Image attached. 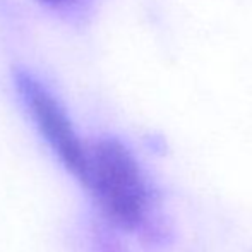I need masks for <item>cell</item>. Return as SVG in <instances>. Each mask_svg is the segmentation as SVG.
<instances>
[{"mask_svg": "<svg viewBox=\"0 0 252 252\" xmlns=\"http://www.w3.org/2000/svg\"><path fill=\"white\" fill-rule=\"evenodd\" d=\"M40 2L47 3V5H53V7H59V5H63V3L70 2V0H40Z\"/></svg>", "mask_w": 252, "mask_h": 252, "instance_id": "3957f363", "label": "cell"}, {"mask_svg": "<svg viewBox=\"0 0 252 252\" xmlns=\"http://www.w3.org/2000/svg\"><path fill=\"white\" fill-rule=\"evenodd\" d=\"M16 86L38 130L67 170L84 184L88 173V146L81 141L60 101L30 72L17 70Z\"/></svg>", "mask_w": 252, "mask_h": 252, "instance_id": "7a4b0ae2", "label": "cell"}, {"mask_svg": "<svg viewBox=\"0 0 252 252\" xmlns=\"http://www.w3.org/2000/svg\"><path fill=\"white\" fill-rule=\"evenodd\" d=\"M105 216L127 232L151 230L156 197L132 151L106 137L88 146V173L83 184Z\"/></svg>", "mask_w": 252, "mask_h": 252, "instance_id": "6da1fadb", "label": "cell"}]
</instances>
